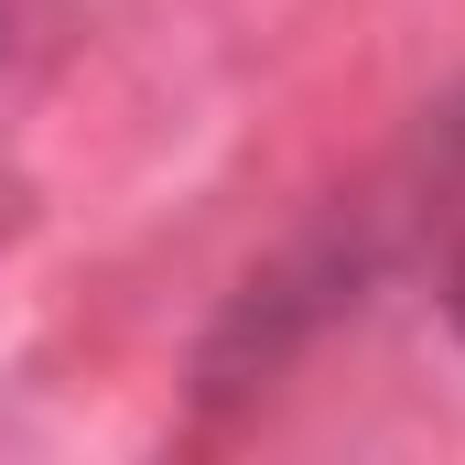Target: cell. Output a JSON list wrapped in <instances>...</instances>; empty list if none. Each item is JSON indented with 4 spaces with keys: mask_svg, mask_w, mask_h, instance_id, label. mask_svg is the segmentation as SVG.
<instances>
[{
    "mask_svg": "<svg viewBox=\"0 0 465 465\" xmlns=\"http://www.w3.org/2000/svg\"><path fill=\"white\" fill-rule=\"evenodd\" d=\"M455 325H465V271H455Z\"/></svg>",
    "mask_w": 465,
    "mask_h": 465,
    "instance_id": "obj_1",
    "label": "cell"
}]
</instances>
